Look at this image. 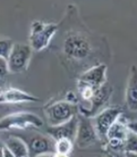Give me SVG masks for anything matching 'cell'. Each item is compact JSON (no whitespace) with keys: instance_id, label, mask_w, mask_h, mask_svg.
Here are the masks:
<instances>
[{"instance_id":"cell-3","label":"cell","mask_w":137,"mask_h":157,"mask_svg":"<svg viewBox=\"0 0 137 157\" xmlns=\"http://www.w3.org/2000/svg\"><path fill=\"white\" fill-rule=\"evenodd\" d=\"M92 46L89 40L82 34L68 33L64 39L63 52L71 60L81 61L90 55Z\"/></svg>"},{"instance_id":"cell-21","label":"cell","mask_w":137,"mask_h":157,"mask_svg":"<svg viewBox=\"0 0 137 157\" xmlns=\"http://www.w3.org/2000/svg\"><path fill=\"white\" fill-rule=\"evenodd\" d=\"M104 157H126V152L124 150L111 149L106 145L104 147Z\"/></svg>"},{"instance_id":"cell-25","label":"cell","mask_w":137,"mask_h":157,"mask_svg":"<svg viewBox=\"0 0 137 157\" xmlns=\"http://www.w3.org/2000/svg\"><path fill=\"white\" fill-rule=\"evenodd\" d=\"M127 127H128V129H129L130 132H132L133 134H135L137 136V121H135V122H128Z\"/></svg>"},{"instance_id":"cell-27","label":"cell","mask_w":137,"mask_h":157,"mask_svg":"<svg viewBox=\"0 0 137 157\" xmlns=\"http://www.w3.org/2000/svg\"><path fill=\"white\" fill-rule=\"evenodd\" d=\"M54 156L55 157H68V155H67V154H62V153H54Z\"/></svg>"},{"instance_id":"cell-5","label":"cell","mask_w":137,"mask_h":157,"mask_svg":"<svg viewBox=\"0 0 137 157\" xmlns=\"http://www.w3.org/2000/svg\"><path fill=\"white\" fill-rule=\"evenodd\" d=\"M43 121L36 114L31 112H17L3 117L0 122V130H27L29 127L40 128Z\"/></svg>"},{"instance_id":"cell-16","label":"cell","mask_w":137,"mask_h":157,"mask_svg":"<svg viewBox=\"0 0 137 157\" xmlns=\"http://www.w3.org/2000/svg\"><path fill=\"white\" fill-rule=\"evenodd\" d=\"M77 90L80 96L83 100H85L87 102H90L92 100L95 92L97 91V90H95L94 87H92L91 86L87 85L85 82H82L80 81L77 82Z\"/></svg>"},{"instance_id":"cell-23","label":"cell","mask_w":137,"mask_h":157,"mask_svg":"<svg viewBox=\"0 0 137 157\" xmlns=\"http://www.w3.org/2000/svg\"><path fill=\"white\" fill-rule=\"evenodd\" d=\"M66 100L71 102V103H75V104H80L78 103V98L76 96V93H73L72 91H68L66 95Z\"/></svg>"},{"instance_id":"cell-26","label":"cell","mask_w":137,"mask_h":157,"mask_svg":"<svg viewBox=\"0 0 137 157\" xmlns=\"http://www.w3.org/2000/svg\"><path fill=\"white\" fill-rule=\"evenodd\" d=\"M126 152V157H137V153L134 152H129V151H125Z\"/></svg>"},{"instance_id":"cell-13","label":"cell","mask_w":137,"mask_h":157,"mask_svg":"<svg viewBox=\"0 0 137 157\" xmlns=\"http://www.w3.org/2000/svg\"><path fill=\"white\" fill-rule=\"evenodd\" d=\"M39 97H36L31 93L15 87H9L1 91L0 101L1 103H27L39 101Z\"/></svg>"},{"instance_id":"cell-18","label":"cell","mask_w":137,"mask_h":157,"mask_svg":"<svg viewBox=\"0 0 137 157\" xmlns=\"http://www.w3.org/2000/svg\"><path fill=\"white\" fill-rule=\"evenodd\" d=\"M14 45H15V43L12 39L2 38L1 40H0V57H2L7 60L13 50Z\"/></svg>"},{"instance_id":"cell-19","label":"cell","mask_w":137,"mask_h":157,"mask_svg":"<svg viewBox=\"0 0 137 157\" xmlns=\"http://www.w3.org/2000/svg\"><path fill=\"white\" fill-rule=\"evenodd\" d=\"M125 151L137 153V136L132 132H129L125 141Z\"/></svg>"},{"instance_id":"cell-15","label":"cell","mask_w":137,"mask_h":157,"mask_svg":"<svg viewBox=\"0 0 137 157\" xmlns=\"http://www.w3.org/2000/svg\"><path fill=\"white\" fill-rule=\"evenodd\" d=\"M128 123L121 121V117L113 125L107 134V140L109 139H120L126 140L127 136L129 134V129L127 127Z\"/></svg>"},{"instance_id":"cell-24","label":"cell","mask_w":137,"mask_h":157,"mask_svg":"<svg viewBox=\"0 0 137 157\" xmlns=\"http://www.w3.org/2000/svg\"><path fill=\"white\" fill-rule=\"evenodd\" d=\"M1 151H2V157H16L11 151L8 149V147L5 144L2 145V150Z\"/></svg>"},{"instance_id":"cell-9","label":"cell","mask_w":137,"mask_h":157,"mask_svg":"<svg viewBox=\"0 0 137 157\" xmlns=\"http://www.w3.org/2000/svg\"><path fill=\"white\" fill-rule=\"evenodd\" d=\"M100 137L97 134L96 128L92 123L91 118L78 114V129L76 144L80 148H86L96 144Z\"/></svg>"},{"instance_id":"cell-12","label":"cell","mask_w":137,"mask_h":157,"mask_svg":"<svg viewBox=\"0 0 137 157\" xmlns=\"http://www.w3.org/2000/svg\"><path fill=\"white\" fill-rule=\"evenodd\" d=\"M125 103L132 112H137V67H130L128 78L125 88Z\"/></svg>"},{"instance_id":"cell-10","label":"cell","mask_w":137,"mask_h":157,"mask_svg":"<svg viewBox=\"0 0 137 157\" xmlns=\"http://www.w3.org/2000/svg\"><path fill=\"white\" fill-rule=\"evenodd\" d=\"M78 129V115L75 116L70 121L59 126H49L46 130L47 135L53 137L55 140L61 139H68L76 141Z\"/></svg>"},{"instance_id":"cell-20","label":"cell","mask_w":137,"mask_h":157,"mask_svg":"<svg viewBox=\"0 0 137 157\" xmlns=\"http://www.w3.org/2000/svg\"><path fill=\"white\" fill-rule=\"evenodd\" d=\"M125 141L120 139H109L107 140L106 145L114 150H124L125 151Z\"/></svg>"},{"instance_id":"cell-2","label":"cell","mask_w":137,"mask_h":157,"mask_svg":"<svg viewBox=\"0 0 137 157\" xmlns=\"http://www.w3.org/2000/svg\"><path fill=\"white\" fill-rule=\"evenodd\" d=\"M17 136L26 142L28 148L29 157H37L43 154L56 153V140L49 135L45 136L37 132H27V134H18Z\"/></svg>"},{"instance_id":"cell-4","label":"cell","mask_w":137,"mask_h":157,"mask_svg":"<svg viewBox=\"0 0 137 157\" xmlns=\"http://www.w3.org/2000/svg\"><path fill=\"white\" fill-rule=\"evenodd\" d=\"M57 29L58 25L56 24L34 21L31 27L29 45L35 51H41L45 49L49 45Z\"/></svg>"},{"instance_id":"cell-22","label":"cell","mask_w":137,"mask_h":157,"mask_svg":"<svg viewBox=\"0 0 137 157\" xmlns=\"http://www.w3.org/2000/svg\"><path fill=\"white\" fill-rule=\"evenodd\" d=\"M9 73H10V70H9L7 60L2 57H0V78H1L2 82L5 80V77H6Z\"/></svg>"},{"instance_id":"cell-7","label":"cell","mask_w":137,"mask_h":157,"mask_svg":"<svg viewBox=\"0 0 137 157\" xmlns=\"http://www.w3.org/2000/svg\"><path fill=\"white\" fill-rule=\"evenodd\" d=\"M124 114V109L120 106H110L103 109L94 117V126L100 139L107 140L110 128Z\"/></svg>"},{"instance_id":"cell-8","label":"cell","mask_w":137,"mask_h":157,"mask_svg":"<svg viewBox=\"0 0 137 157\" xmlns=\"http://www.w3.org/2000/svg\"><path fill=\"white\" fill-rule=\"evenodd\" d=\"M113 93V86L109 82H106L104 86L97 90L92 100L89 102V107H84L82 104H80V114L88 118H93L103 110L104 106L109 102Z\"/></svg>"},{"instance_id":"cell-28","label":"cell","mask_w":137,"mask_h":157,"mask_svg":"<svg viewBox=\"0 0 137 157\" xmlns=\"http://www.w3.org/2000/svg\"><path fill=\"white\" fill-rule=\"evenodd\" d=\"M37 157H55L54 154H43V155H39Z\"/></svg>"},{"instance_id":"cell-17","label":"cell","mask_w":137,"mask_h":157,"mask_svg":"<svg viewBox=\"0 0 137 157\" xmlns=\"http://www.w3.org/2000/svg\"><path fill=\"white\" fill-rule=\"evenodd\" d=\"M72 144L73 141L68 140V139H61L56 140L55 148L57 153H62V154H67L68 155L72 151Z\"/></svg>"},{"instance_id":"cell-1","label":"cell","mask_w":137,"mask_h":157,"mask_svg":"<svg viewBox=\"0 0 137 157\" xmlns=\"http://www.w3.org/2000/svg\"><path fill=\"white\" fill-rule=\"evenodd\" d=\"M80 104L71 103L67 100L57 101L45 107V116L49 126H59L70 121L80 114Z\"/></svg>"},{"instance_id":"cell-14","label":"cell","mask_w":137,"mask_h":157,"mask_svg":"<svg viewBox=\"0 0 137 157\" xmlns=\"http://www.w3.org/2000/svg\"><path fill=\"white\" fill-rule=\"evenodd\" d=\"M4 144L16 157H29L28 145L21 137L10 135L4 141Z\"/></svg>"},{"instance_id":"cell-11","label":"cell","mask_w":137,"mask_h":157,"mask_svg":"<svg viewBox=\"0 0 137 157\" xmlns=\"http://www.w3.org/2000/svg\"><path fill=\"white\" fill-rule=\"evenodd\" d=\"M107 66L105 64L100 63L98 65L90 68L78 78V81L85 82L87 85L94 87L95 90H99L107 82Z\"/></svg>"},{"instance_id":"cell-6","label":"cell","mask_w":137,"mask_h":157,"mask_svg":"<svg viewBox=\"0 0 137 157\" xmlns=\"http://www.w3.org/2000/svg\"><path fill=\"white\" fill-rule=\"evenodd\" d=\"M32 50L31 45L24 43H15L13 50L7 59L10 73L18 74L27 71L31 59Z\"/></svg>"}]
</instances>
